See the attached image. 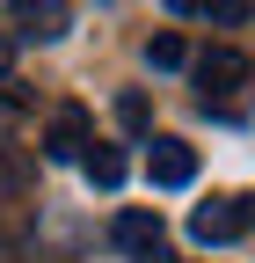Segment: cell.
Listing matches in <instances>:
<instances>
[{"label":"cell","mask_w":255,"mask_h":263,"mask_svg":"<svg viewBox=\"0 0 255 263\" xmlns=\"http://www.w3.org/2000/svg\"><path fill=\"white\" fill-rule=\"evenodd\" d=\"M8 15H15V44H58L73 29V8H66V0H15Z\"/></svg>","instance_id":"7a4b0ae2"},{"label":"cell","mask_w":255,"mask_h":263,"mask_svg":"<svg viewBox=\"0 0 255 263\" xmlns=\"http://www.w3.org/2000/svg\"><path fill=\"white\" fill-rule=\"evenodd\" d=\"M146 176H153V190H182L197 176V146L189 139H153L146 146Z\"/></svg>","instance_id":"5b68a950"},{"label":"cell","mask_w":255,"mask_h":263,"mask_svg":"<svg viewBox=\"0 0 255 263\" xmlns=\"http://www.w3.org/2000/svg\"><path fill=\"white\" fill-rule=\"evenodd\" d=\"M88 110L80 103H58L51 110V124H44V161H88Z\"/></svg>","instance_id":"3957f363"},{"label":"cell","mask_w":255,"mask_h":263,"mask_svg":"<svg viewBox=\"0 0 255 263\" xmlns=\"http://www.w3.org/2000/svg\"><path fill=\"white\" fill-rule=\"evenodd\" d=\"M189 73H197V88H204V110H211V103H226V95H241V88L255 81V66H248V51L219 44V51H204L197 66H189Z\"/></svg>","instance_id":"6da1fadb"},{"label":"cell","mask_w":255,"mask_h":263,"mask_svg":"<svg viewBox=\"0 0 255 263\" xmlns=\"http://www.w3.org/2000/svg\"><path fill=\"white\" fill-rule=\"evenodd\" d=\"M248 227H255V197H248Z\"/></svg>","instance_id":"9a60e30c"},{"label":"cell","mask_w":255,"mask_h":263,"mask_svg":"<svg viewBox=\"0 0 255 263\" xmlns=\"http://www.w3.org/2000/svg\"><path fill=\"white\" fill-rule=\"evenodd\" d=\"M22 124V95L15 88H0V146H8V132Z\"/></svg>","instance_id":"8fae6325"},{"label":"cell","mask_w":255,"mask_h":263,"mask_svg":"<svg viewBox=\"0 0 255 263\" xmlns=\"http://www.w3.org/2000/svg\"><path fill=\"white\" fill-rule=\"evenodd\" d=\"M146 117H153V110H146V95H139V88H124V95H117V124H124V132H146Z\"/></svg>","instance_id":"30bf717a"},{"label":"cell","mask_w":255,"mask_h":263,"mask_svg":"<svg viewBox=\"0 0 255 263\" xmlns=\"http://www.w3.org/2000/svg\"><path fill=\"white\" fill-rule=\"evenodd\" d=\"M139 263H175V256H168V249H146V256H139Z\"/></svg>","instance_id":"4fadbf2b"},{"label":"cell","mask_w":255,"mask_h":263,"mask_svg":"<svg viewBox=\"0 0 255 263\" xmlns=\"http://www.w3.org/2000/svg\"><path fill=\"white\" fill-rule=\"evenodd\" d=\"M117 249H132V256H146V249H161V212H146V205H132V212H117Z\"/></svg>","instance_id":"8992f818"},{"label":"cell","mask_w":255,"mask_h":263,"mask_svg":"<svg viewBox=\"0 0 255 263\" xmlns=\"http://www.w3.org/2000/svg\"><path fill=\"white\" fill-rule=\"evenodd\" d=\"M197 15H204V22H219V29H241V22L255 15V0H197Z\"/></svg>","instance_id":"9c48e42d"},{"label":"cell","mask_w":255,"mask_h":263,"mask_svg":"<svg viewBox=\"0 0 255 263\" xmlns=\"http://www.w3.org/2000/svg\"><path fill=\"white\" fill-rule=\"evenodd\" d=\"M189 234H197L204 249H219V241H241V234H248L241 197H211V205H197V212H189Z\"/></svg>","instance_id":"277c9868"},{"label":"cell","mask_w":255,"mask_h":263,"mask_svg":"<svg viewBox=\"0 0 255 263\" xmlns=\"http://www.w3.org/2000/svg\"><path fill=\"white\" fill-rule=\"evenodd\" d=\"M8 73H15V29H0V88H8Z\"/></svg>","instance_id":"7c38bea8"},{"label":"cell","mask_w":255,"mask_h":263,"mask_svg":"<svg viewBox=\"0 0 255 263\" xmlns=\"http://www.w3.org/2000/svg\"><path fill=\"white\" fill-rule=\"evenodd\" d=\"M80 168H88V183H95V190H117V183H124V154H117V146H88Z\"/></svg>","instance_id":"52a82bcc"},{"label":"cell","mask_w":255,"mask_h":263,"mask_svg":"<svg viewBox=\"0 0 255 263\" xmlns=\"http://www.w3.org/2000/svg\"><path fill=\"white\" fill-rule=\"evenodd\" d=\"M146 66H161V73H175V66H189V44L175 37V29H161V37H146Z\"/></svg>","instance_id":"ba28073f"},{"label":"cell","mask_w":255,"mask_h":263,"mask_svg":"<svg viewBox=\"0 0 255 263\" xmlns=\"http://www.w3.org/2000/svg\"><path fill=\"white\" fill-rule=\"evenodd\" d=\"M168 8H182V15H189V8H197V0H168Z\"/></svg>","instance_id":"5bb4252c"}]
</instances>
